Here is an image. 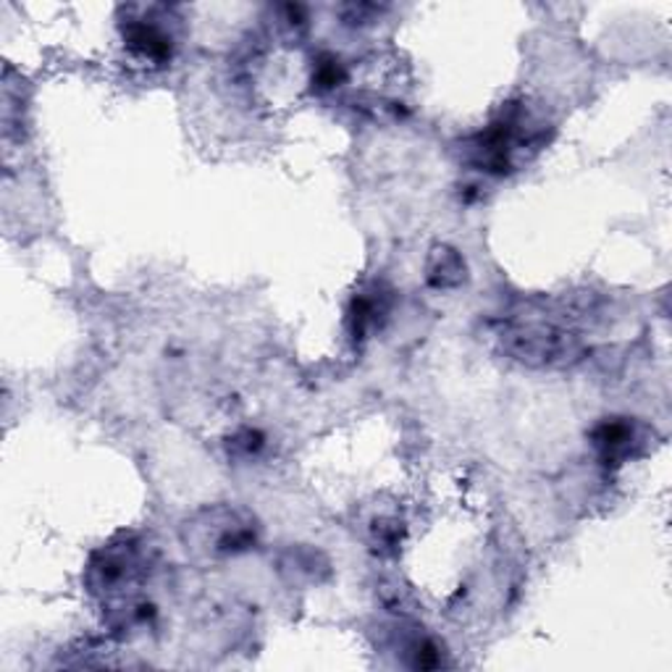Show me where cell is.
Wrapping results in <instances>:
<instances>
[{
  "instance_id": "6da1fadb",
  "label": "cell",
  "mask_w": 672,
  "mask_h": 672,
  "mask_svg": "<svg viewBox=\"0 0 672 672\" xmlns=\"http://www.w3.org/2000/svg\"><path fill=\"white\" fill-rule=\"evenodd\" d=\"M499 348L529 369H570L586 355V339L567 318L531 316L504 323Z\"/></svg>"
},
{
  "instance_id": "7a4b0ae2",
  "label": "cell",
  "mask_w": 672,
  "mask_h": 672,
  "mask_svg": "<svg viewBox=\"0 0 672 672\" xmlns=\"http://www.w3.org/2000/svg\"><path fill=\"white\" fill-rule=\"evenodd\" d=\"M152 567L150 552L140 538L116 536L89 554L85 567V586L93 597L108 601V607L140 597V588L148 580Z\"/></svg>"
},
{
  "instance_id": "3957f363",
  "label": "cell",
  "mask_w": 672,
  "mask_h": 672,
  "mask_svg": "<svg viewBox=\"0 0 672 672\" xmlns=\"http://www.w3.org/2000/svg\"><path fill=\"white\" fill-rule=\"evenodd\" d=\"M260 529L253 512L237 504H211L186 518L182 542L186 552L198 559L239 557L258 546Z\"/></svg>"
},
{
  "instance_id": "277c9868",
  "label": "cell",
  "mask_w": 672,
  "mask_h": 672,
  "mask_svg": "<svg viewBox=\"0 0 672 672\" xmlns=\"http://www.w3.org/2000/svg\"><path fill=\"white\" fill-rule=\"evenodd\" d=\"M588 441L605 466H622V462H630L633 457L647 452L649 434L639 420L612 415V418H601L588 431Z\"/></svg>"
},
{
  "instance_id": "5b68a950",
  "label": "cell",
  "mask_w": 672,
  "mask_h": 672,
  "mask_svg": "<svg viewBox=\"0 0 672 672\" xmlns=\"http://www.w3.org/2000/svg\"><path fill=\"white\" fill-rule=\"evenodd\" d=\"M121 38L131 55L150 64H169L174 55L171 34L150 19H129L127 24H121Z\"/></svg>"
},
{
  "instance_id": "8992f818",
  "label": "cell",
  "mask_w": 672,
  "mask_h": 672,
  "mask_svg": "<svg viewBox=\"0 0 672 672\" xmlns=\"http://www.w3.org/2000/svg\"><path fill=\"white\" fill-rule=\"evenodd\" d=\"M468 281V263L462 253L452 245H434L426 258V284L436 292L462 287Z\"/></svg>"
},
{
  "instance_id": "52a82bcc",
  "label": "cell",
  "mask_w": 672,
  "mask_h": 672,
  "mask_svg": "<svg viewBox=\"0 0 672 672\" xmlns=\"http://www.w3.org/2000/svg\"><path fill=\"white\" fill-rule=\"evenodd\" d=\"M386 310H390V297L381 289H371V292H360L355 295V300L350 305V331L352 339H365V334L376 326L381 318H384Z\"/></svg>"
},
{
  "instance_id": "ba28073f",
  "label": "cell",
  "mask_w": 672,
  "mask_h": 672,
  "mask_svg": "<svg viewBox=\"0 0 672 672\" xmlns=\"http://www.w3.org/2000/svg\"><path fill=\"white\" fill-rule=\"evenodd\" d=\"M318 567H329V563L323 559V554H318L313 550H289L281 559V573L287 575L289 580H308V584H321V575H318Z\"/></svg>"
},
{
  "instance_id": "9c48e42d",
  "label": "cell",
  "mask_w": 672,
  "mask_h": 672,
  "mask_svg": "<svg viewBox=\"0 0 672 672\" xmlns=\"http://www.w3.org/2000/svg\"><path fill=\"white\" fill-rule=\"evenodd\" d=\"M405 654L407 664L415 670H436L445 664V654H441L439 643L428 636H413L410 641H405Z\"/></svg>"
},
{
  "instance_id": "30bf717a",
  "label": "cell",
  "mask_w": 672,
  "mask_h": 672,
  "mask_svg": "<svg viewBox=\"0 0 672 672\" xmlns=\"http://www.w3.org/2000/svg\"><path fill=\"white\" fill-rule=\"evenodd\" d=\"M344 79H348V68H344V64L337 58L334 53L318 55L316 66H313V89H316V93H331V89H337Z\"/></svg>"
},
{
  "instance_id": "8fae6325",
  "label": "cell",
  "mask_w": 672,
  "mask_h": 672,
  "mask_svg": "<svg viewBox=\"0 0 672 672\" xmlns=\"http://www.w3.org/2000/svg\"><path fill=\"white\" fill-rule=\"evenodd\" d=\"M263 447H266V434L258 431V428H249V426L239 428V431H234L226 441L228 455L242 457V460H247V457H255Z\"/></svg>"
},
{
  "instance_id": "7c38bea8",
  "label": "cell",
  "mask_w": 672,
  "mask_h": 672,
  "mask_svg": "<svg viewBox=\"0 0 672 672\" xmlns=\"http://www.w3.org/2000/svg\"><path fill=\"white\" fill-rule=\"evenodd\" d=\"M402 529L399 521H394V518H381V521L373 523V542L378 544L381 552H394L402 542Z\"/></svg>"
}]
</instances>
